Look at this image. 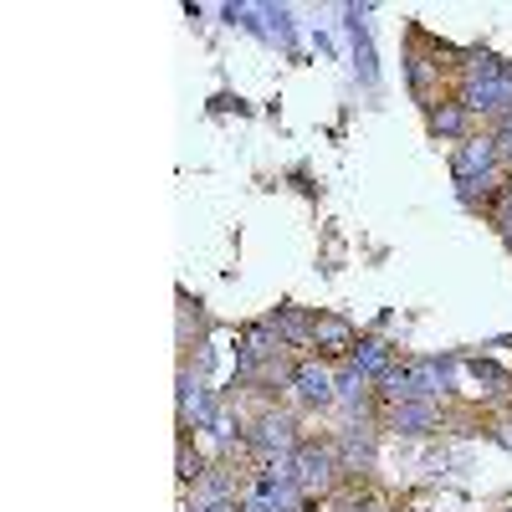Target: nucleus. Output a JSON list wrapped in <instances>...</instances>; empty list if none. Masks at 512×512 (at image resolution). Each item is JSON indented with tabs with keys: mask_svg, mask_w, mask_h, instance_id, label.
Instances as JSON below:
<instances>
[{
	"mask_svg": "<svg viewBox=\"0 0 512 512\" xmlns=\"http://www.w3.org/2000/svg\"><path fill=\"white\" fill-rule=\"evenodd\" d=\"M487 134H492V139H497V149H502V164H507V169H512V118H502V123H497V128H487Z\"/></svg>",
	"mask_w": 512,
	"mask_h": 512,
	"instance_id": "11",
	"label": "nucleus"
},
{
	"mask_svg": "<svg viewBox=\"0 0 512 512\" xmlns=\"http://www.w3.org/2000/svg\"><path fill=\"white\" fill-rule=\"evenodd\" d=\"M425 134H431V139H441V144H461V139L482 134V128H477V118L466 113V103H461L456 93H446L441 103H431V108H425Z\"/></svg>",
	"mask_w": 512,
	"mask_h": 512,
	"instance_id": "6",
	"label": "nucleus"
},
{
	"mask_svg": "<svg viewBox=\"0 0 512 512\" xmlns=\"http://www.w3.org/2000/svg\"><path fill=\"white\" fill-rule=\"evenodd\" d=\"M287 405L303 415V420L328 415L338 405V369L323 364V359H313V354H303V359H297V369H292V384H287Z\"/></svg>",
	"mask_w": 512,
	"mask_h": 512,
	"instance_id": "2",
	"label": "nucleus"
},
{
	"mask_svg": "<svg viewBox=\"0 0 512 512\" xmlns=\"http://www.w3.org/2000/svg\"><path fill=\"white\" fill-rule=\"evenodd\" d=\"M313 308H297V303H287V308H277L272 318H267V328L277 333V344L282 349H292V354H308L313 349Z\"/></svg>",
	"mask_w": 512,
	"mask_h": 512,
	"instance_id": "7",
	"label": "nucleus"
},
{
	"mask_svg": "<svg viewBox=\"0 0 512 512\" xmlns=\"http://www.w3.org/2000/svg\"><path fill=\"white\" fill-rule=\"evenodd\" d=\"M395 364H400V349L390 344V338H379V333H364V338H359V349L349 354V369H354V374H364L369 384H379Z\"/></svg>",
	"mask_w": 512,
	"mask_h": 512,
	"instance_id": "8",
	"label": "nucleus"
},
{
	"mask_svg": "<svg viewBox=\"0 0 512 512\" xmlns=\"http://www.w3.org/2000/svg\"><path fill=\"white\" fill-rule=\"evenodd\" d=\"M487 226H492V231L502 236V246L512 251V175H507V185H502V195H497V205H492Z\"/></svg>",
	"mask_w": 512,
	"mask_h": 512,
	"instance_id": "10",
	"label": "nucleus"
},
{
	"mask_svg": "<svg viewBox=\"0 0 512 512\" xmlns=\"http://www.w3.org/2000/svg\"><path fill=\"white\" fill-rule=\"evenodd\" d=\"M507 415H512V410H507Z\"/></svg>",
	"mask_w": 512,
	"mask_h": 512,
	"instance_id": "13",
	"label": "nucleus"
},
{
	"mask_svg": "<svg viewBox=\"0 0 512 512\" xmlns=\"http://www.w3.org/2000/svg\"><path fill=\"white\" fill-rule=\"evenodd\" d=\"M175 461H180V472H175V477H180V492H190V487L210 472V461H205L200 446H195V425H185V420H180V436H175Z\"/></svg>",
	"mask_w": 512,
	"mask_h": 512,
	"instance_id": "9",
	"label": "nucleus"
},
{
	"mask_svg": "<svg viewBox=\"0 0 512 512\" xmlns=\"http://www.w3.org/2000/svg\"><path fill=\"white\" fill-rule=\"evenodd\" d=\"M507 512H512V507H507Z\"/></svg>",
	"mask_w": 512,
	"mask_h": 512,
	"instance_id": "12",
	"label": "nucleus"
},
{
	"mask_svg": "<svg viewBox=\"0 0 512 512\" xmlns=\"http://www.w3.org/2000/svg\"><path fill=\"white\" fill-rule=\"evenodd\" d=\"M328 436H333L338 461H344V477H349V482H364V477L374 472L379 425H374V420H344V425H338V431H328Z\"/></svg>",
	"mask_w": 512,
	"mask_h": 512,
	"instance_id": "3",
	"label": "nucleus"
},
{
	"mask_svg": "<svg viewBox=\"0 0 512 512\" xmlns=\"http://www.w3.org/2000/svg\"><path fill=\"white\" fill-rule=\"evenodd\" d=\"M292 477H297V487H303V497L313 502V507H328L338 492H344V461H338V451H333V436L323 431V436H303V446L292 451Z\"/></svg>",
	"mask_w": 512,
	"mask_h": 512,
	"instance_id": "1",
	"label": "nucleus"
},
{
	"mask_svg": "<svg viewBox=\"0 0 512 512\" xmlns=\"http://www.w3.org/2000/svg\"><path fill=\"white\" fill-rule=\"evenodd\" d=\"M379 431H395V436H441V431H451V405L400 400L390 410H379Z\"/></svg>",
	"mask_w": 512,
	"mask_h": 512,
	"instance_id": "4",
	"label": "nucleus"
},
{
	"mask_svg": "<svg viewBox=\"0 0 512 512\" xmlns=\"http://www.w3.org/2000/svg\"><path fill=\"white\" fill-rule=\"evenodd\" d=\"M359 338H364V333H359L344 313H318V318H313V349H308V354L338 369V364H349V354L359 349Z\"/></svg>",
	"mask_w": 512,
	"mask_h": 512,
	"instance_id": "5",
	"label": "nucleus"
}]
</instances>
